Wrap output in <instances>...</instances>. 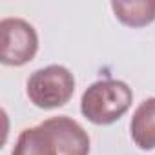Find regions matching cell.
Segmentation results:
<instances>
[{"instance_id":"cell-7","label":"cell","mask_w":155,"mask_h":155,"mask_svg":"<svg viewBox=\"0 0 155 155\" xmlns=\"http://www.w3.org/2000/svg\"><path fill=\"white\" fill-rule=\"evenodd\" d=\"M11 155H57L49 131L38 124L20 131Z\"/></svg>"},{"instance_id":"cell-5","label":"cell","mask_w":155,"mask_h":155,"mask_svg":"<svg viewBox=\"0 0 155 155\" xmlns=\"http://www.w3.org/2000/svg\"><path fill=\"white\" fill-rule=\"evenodd\" d=\"M131 139L140 150L155 148V97L139 104L130 124Z\"/></svg>"},{"instance_id":"cell-4","label":"cell","mask_w":155,"mask_h":155,"mask_svg":"<svg viewBox=\"0 0 155 155\" xmlns=\"http://www.w3.org/2000/svg\"><path fill=\"white\" fill-rule=\"evenodd\" d=\"M49 131L57 155H90L88 131L69 117H51L42 122Z\"/></svg>"},{"instance_id":"cell-2","label":"cell","mask_w":155,"mask_h":155,"mask_svg":"<svg viewBox=\"0 0 155 155\" xmlns=\"http://www.w3.org/2000/svg\"><path fill=\"white\" fill-rule=\"evenodd\" d=\"M26 93L37 108H60L68 104L75 93V77L68 68L58 64L40 68L29 75Z\"/></svg>"},{"instance_id":"cell-3","label":"cell","mask_w":155,"mask_h":155,"mask_svg":"<svg viewBox=\"0 0 155 155\" xmlns=\"http://www.w3.org/2000/svg\"><path fill=\"white\" fill-rule=\"evenodd\" d=\"M38 51V35L35 28L17 17L0 20V62L6 66H24Z\"/></svg>"},{"instance_id":"cell-1","label":"cell","mask_w":155,"mask_h":155,"mask_svg":"<svg viewBox=\"0 0 155 155\" xmlns=\"http://www.w3.org/2000/svg\"><path fill=\"white\" fill-rule=\"evenodd\" d=\"M133 91L131 88L115 79H104L93 82L81 99L82 115L99 126L113 124L119 120L131 106Z\"/></svg>"},{"instance_id":"cell-6","label":"cell","mask_w":155,"mask_h":155,"mask_svg":"<svg viewBox=\"0 0 155 155\" xmlns=\"http://www.w3.org/2000/svg\"><path fill=\"white\" fill-rule=\"evenodd\" d=\"M111 9L128 28H144L155 20V0H117L111 2Z\"/></svg>"}]
</instances>
